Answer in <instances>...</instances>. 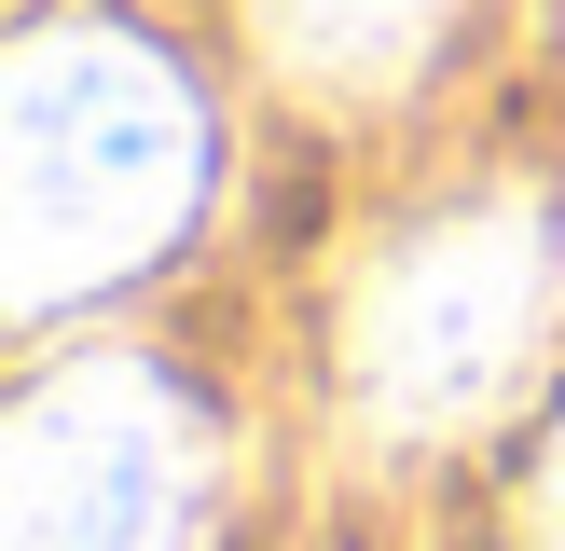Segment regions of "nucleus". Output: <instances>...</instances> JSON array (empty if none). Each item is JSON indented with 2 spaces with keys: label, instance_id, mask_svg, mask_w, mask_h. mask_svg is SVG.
<instances>
[{
  "label": "nucleus",
  "instance_id": "1",
  "mask_svg": "<svg viewBox=\"0 0 565 551\" xmlns=\"http://www.w3.org/2000/svg\"><path fill=\"white\" fill-rule=\"evenodd\" d=\"M193 180H207L193 83L138 28L55 14L14 42V69H0V290H14V317H55V303L138 276L193 220Z\"/></svg>",
  "mask_w": 565,
  "mask_h": 551
},
{
  "label": "nucleus",
  "instance_id": "2",
  "mask_svg": "<svg viewBox=\"0 0 565 551\" xmlns=\"http://www.w3.org/2000/svg\"><path fill=\"white\" fill-rule=\"evenodd\" d=\"M565 317V220L539 193H483L456 220H414L373 276H359V317H345V372L359 413L401 441L441 428H483L524 372H539Z\"/></svg>",
  "mask_w": 565,
  "mask_h": 551
},
{
  "label": "nucleus",
  "instance_id": "3",
  "mask_svg": "<svg viewBox=\"0 0 565 551\" xmlns=\"http://www.w3.org/2000/svg\"><path fill=\"white\" fill-rule=\"evenodd\" d=\"M207 428L138 358H70L0 428V551H193Z\"/></svg>",
  "mask_w": 565,
  "mask_h": 551
},
{
  "label": "nucleus",
  "instance_id": "4",
  "mask_svg": "<svg viewBox=\"0 0 565 551\" xmlns=\"http://www.w3.org/2000/svg\"><path fill=\"white\" fill-rule=\"evenodd\" d=\"M441 28H456V0H263V42L303 97H386L428 69Z\"/></svg>",
  "mask_w": 565,
  "mask_h": 551
},
{
  "label": "nucleus",
  "instance_id": "5",
  "mask_svg": "<svg viewBox=\"0 0 565 551\" xmlns=\"http://www.w3.org/2000/svg\"><path fill=\"white\" fill-rule=\"evenodd\" d=\"M539 551H565V428H552V455H539Z\"/></svg>",
  "mask_w": 565,
  "mask_h": 551
}]
</instances>
